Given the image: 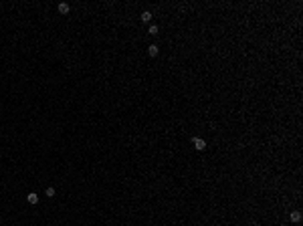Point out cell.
<instances>
[{"label":"cell","mask_w":303,"mask_h":226,"mask_svg":"<svg viewBox=\"0 0 303 226\" xmlns=\"http://www.w3.org/2000/svg\"><path fill=\"white\" fill-rule=\"evenodd\" d=\"M192 143H194V149H198V152H204V149H206V141L200 140V137H192Z\"/></svg>","instance_id":"1"},{"label":"cell","mask_w":303,"mask_h":226,"mask_svg":"<svg viewBox=\"0 0 303 226\" xmlns=\"http://www.w3.org/2000/svg\"><path fill=\"white\" fill-rule=\"evenodd\" d=\"M148 55H150V57H158V55H160V47H158V45H150V47H148Z\"/></svg>","instance_id":"2"},{"label":"cell","mask_w":303,"mask_h":226,"mask_svg":"<svg viewBox=\"0 0 303 226\" xmlns=\"http://www.w3.org/2000/svg\"><path fill=\"white\" fill-rule=\"evenodd\" d=\"M27 202H28V204H33V206H34V204H39V194L30 192V194L27 196Z\"/></svg>","instance_id":"3"},{"label":"cell","mask_w":303,"mask_h":226,"mask_svg":"<svg viewBox=\"0 0 303 226\" xmlns=\"http://www.w3.org/2000/svg\"><path fill=\"white\" fill-rule=\"evenodd\" d=\"M57 8H59V12H61V14H69V10H71V6H69L67 2H61Z\"/></svg>","instance_id":"4"},{"label":"cell","mask_w":303,"mask_h":226,"mask_svg":"<svg viewBox=\"0 0 303 226\" xmlns=\"http://www.w3.org/2000/svg\"><path fill=\"white\" fill-rule=\"evenodd\" d=\"M289 220L291 222H299V220H301V212H299V210H293V212L289 214Z\"/></svg>","instance_id":"5"},{"label":"cell","mask_w":303,"mask_h":226,"mask_svg":"<svg viewBox=\"0 0 303 226\" xmlns=\"http://www.w3.org/2000/svg\"><path fill=\"white\" fill-rule=\"evenodd\" d=\"M140 18H141V22H150V20H152V12H150V10H146V12H141Z\"/></svg>","instance_id":"6"},{"label":"cell","mask_w":303,"mask_h":226,"mask_svg":"<svg viewBox=\"0 0 303 226\" xmlns=\"http://www.w3.org/2000/svg\"><path fill=\"white\" fill-rule=\"evenodd\" d=\"M45 194H47V196H49V198H53V196H57V190H55V188H53V186H49V188H47V190H45Z\"/></svg>","instance_id":"7"},{"label":"cell","mask_w":303,"mask_h":226,"mask_svg":"<svg viewBox=\"0 0 303 226\" xmlns=\"http://www.w3.org/2000/svg\"><path fill=\"white\" fill-rule=\"evenodd\" d=\"M158 30H160V28L156 27V24H152V27H150V30H148V34H152V36H156V34H158Z\"/></svg>","instance_id":"8"}]
</instances>
